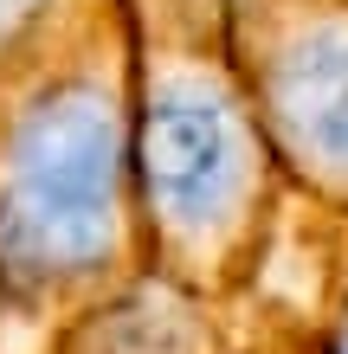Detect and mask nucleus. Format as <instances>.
I'll return each instance as SVG.
<instances>
[{
  "label": "nucleus",
  "mask_w": 348,
  "mask_h": 354,
  "mask_svg": "<svg viewBox=\"0 0 348 354\" xmlns=\"http://www.w3.org/2000/svg\"><path fill=\"white\" fill-rule=\"evenodd\" d=\"M33 7H39V0H0V46H7V39L19 32V19H26Z\"/></svg>",
  "instance_id": "nucleus-4"
},
{
  "label": "nucleus",
  "mask_w": 348,
  "mask_h": 354,
  "mask_svg": "<svg viewBox=\"0 0 348 354\" xmlns=\"http://www.w3.org/2000/svg\"><path fill=\"white\" fill-rule=\"evenodd\" d=\"M291 122H303L329 155H348V46H316L291 65Z\"/></svg>",
  "instance_id": "nucleus-3"
},
{
  "label": "nucleus",
  "mask_w": 348,
  "mask_h": 354,
  "mask_svg": "<svg viewBox=\"0 0 348 354\" xmlns=\"http://www.w3.org/2000/svg\"><path fill=\"white\" fill-rule=\"evenodd\" d=\"M136 168L161 219L207 225L239 180V129L226 103L187 84L155 91L136 129Z\"/></svg>",
  "instance_id": "nucleus-2"
},
{
  "label": "nucleus",
  "mask_w": 348,
  "mask_h": 354,
  "mask_svg": "<svg viewBox=\"0 0 348 354\" xmlns=\"http://www.w3.org/2000/svg\"><path fill=\"white\" fill-rule=\"evenodd\" d=\"M122 116L116 97L71 77L33 91L0 129V283L58 290L116 252Z\"/></svg>",
  "instance_id": "nucleus-1"
}]
</instances>
